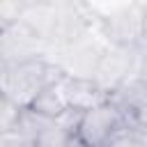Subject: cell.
<instances>
[{
  "label": "cell",
  "instance_id": "cell-7",
  "mask_svg": "<svg viewBox=\"0 0 147 147\" xmlns=\"http://www.w3.org/2000/svg\"><path fill=\"white\" fill-rule=\"evenodd\" d=\"M62 90L69 103V110L85 113L92 110L106 101H110V94L99 87L92 78H78V76H62Z\"/></svg>",
  "mask_w": 147,
  "mask_h": 147
},
{
  "label": "cell",
  "instance_id": "cell-2",
  "mask_svg": "<svg viewBox=\"0 0 147 147\" xmlns=\"http://www.w3.org/2000/svg\"><path fill=\"white\" fill-rule=\"evenodd\" d=\"M90 9L96 16L99 34L110 46L136 48L145 41V2H92Z\"/></svg>",
  "mask_w": 147,
  "mask_h": 147
},
{
  "label": "cell",
  "instance_id": "cell-1",
  "mask_svg": "<svg viewBox=\"0 0 147 147\" xmlns=\"http://www.w3.org/2000/svg\"><path fill=\"white\" fill-rule=\"evenodd\" d=\"M62 76L64 71L46 57H34L16 64H0V92L5 101L18 106L21 110H28L39 96V92L48 83L60 80Z\"/></svg>",
  "mask_w": 147,
  "mask_h": 147
},
{
  "label": "cell",
  "instance_id": "cell-6",
  "mask_svg": "<svg viewBox=\"0 0 147 147\" xmlns=\"http://www.w3.org/2000/svg\"><path fill=\"white\" fill-rule=\"evenodd\" d=\"M110 101L126 115L129 129L147 136V80L131 78L110 94Z\"/></svg>",
  "mask_w": 147,
  "mask_h": 147
},
{
  "label": "cell",
  "instance_id": "cell-4",
  "mask_svg": "<svg viewBox=\"0 0 147 147\" xmlns=\"http://www.w3.org/2000/svg\"><path fill=\"white\" fill-rule=\"evenodd\" d=\"M46 55V44L23 21L0 28V64H16Z\"/></svg>",
  "mask_w": 147,
  "mask_h": 147
},
{
  "label": "cell",
  "instance_id": "cell-10",
  "mask_svg": "<svg viewBox=\"0 0 147 147\" xmlns=\"http://www.w3.org/2000/svg\"><path fill=\"white\" fill-rule=\"evenodd\" d=\"M145 44H147V2H145Z\"/></svg>",
  "mask_w": 147,
  "mask_h": 147
},
{
  "label": "cell",
  "instance_id": "cell-3",
  "mask_svg": "<svg viewBox=\"0 0 147 147\" xmlns=\"http://www.w3.org/2000/svg\"><path fill=\"white\" fill-rule=\"evenodd\" d=\"M124 129H129L126 115L119 110V106L106 101L92 110L80 113L74 131V140L80 147H106Z\"/></svg>",
  "mask_w": 147,
  "mask_h": 147
},
{
  "label": "cell",
  "instance_id": "cell-8",
  "mask_svg": "<svg viewBox=\"0 0 147 147\" xmlns=\"http://www.w3.org/2000/svg\"><path fill=\"white\" fill-rule=\"evenodd\" d=\"M28 110H32L41 117H48V119H60L62 115H67L69 103H67V96H64V90H62V78L48 83Z\"/></svg>",
  "mask_w": 147,
  "mask_h": 147
},
{
  "label": "cell",
  "instance_id": "cell-11",
  "mask_svg": "<svg viewBox=\"0 0 147 147\" xmlns=\"http://www.w3.org/2000/svg\"><path fill=\"white\" fill-rule=\"evenodd\" d=\"M67 147H80V145H78V142L74 140V142H71V145H67Z\"/></svg>",
  "mask_w": 147,
  "mask_h": 147
},
{
  "label": "cell",
  "instance_id": "cell-5",
  "mask_svg": "<svg viewBox=\"0 0 147 147\" xmlns=\"http://www.w3.org/2000/svg\"><path fill=\"white\" fill-rule=\"evenodd\" d=\"M136 48L108 46V51L103 53V57H101V62H99L92 80L99 87H103L108 94H113L124 83H129L131 78H136V60H138Z\"/></svg>",
  "mask_w": 147,
  "mask_h": 147
},
{
  "label": "cell",
  "instance_id": "cell-9",
  "mask_svg": "<svg viewBox=\"0 0 147 147\" xmlns=\"http://www.w3.org/2000/svg\"><path fill=\"white\" fill-rule=\"evenodd\" d=\"M106 147H147V136H142L140 131H133V129H124Z\"/></svg>",
  "mask_w": 147,
  "mask_h": 147
}]
</instances>
